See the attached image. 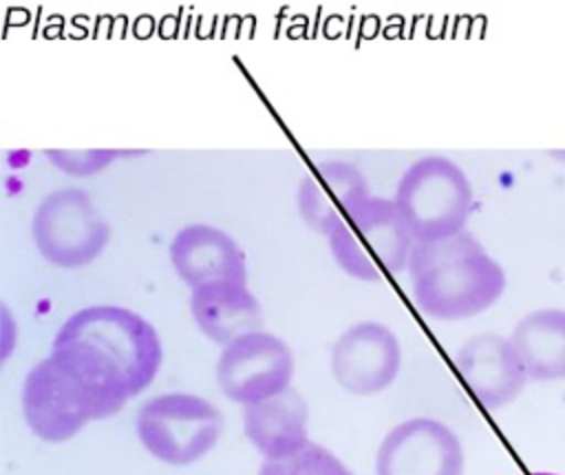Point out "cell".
<instances>
[{"label":"cell","mask_w":565,"mask_h":475,"mask_svg":"<svg viewBox=\"0 0 565 475\" xmlns=\"http://www.w3.org/2000/svg\"><path fill=\"white\" fill-rule=\"evenodd\" d=\"M135 429L152 457L172 466H185L214 448L223 431V415L201 395L163 393L139 407Z\"/></svg>","instance_id":"6"},{"label":"cell","mask_w":565,"mask_h":475,"mask_svg":"<svg viewBox=\"0 0 565 475\" xmlns=\"http://www.w3.org/2000/svg\"><path fill=\"white\" fill-rule=\"evenodd\" d=\"M258 475H353L331 451L309 442L285 460H265Z\"/></svg>","instance_id":"17"},{"label":"cell","mask_w":565,"mask_h":475,"mask_svg":"<svg viewBox=\"0 0 565 475\" xmlns=\"http://www.w3.org/2000/svg\"><path fill=\"white\" fill-rule=\"evenodd\" d=\"M377 475H463L459 437L441 422L413 418L393 426L375 457Z\"/></svg>","instance_id":"9"},{"label":"cell","mask_w":565,"mask_h":475,"mask_svg":"<svg viewBox=\"0 0 565 475\" xmlns=\"http://www.w3.org/2000/svg\"><path fill=\"white\" fill-rule=\"evenodd\" d=\"M190 312L205 338L223 347L263 325L260 303L247 283L221 281L192 289Z\"/></svg>","instance_id":"15"},{"label":"cell","mask_w":565,"mask_h":475,"mask_svg":"<svg viewBox=\"0 0 565 475\" xmlns=\"http://www.w3.org/2000/svg\"><path fill=\"white\" fill-rule=\"evenodd\" d=\"M333 261L358 281H382L408 267L415 245L393 199L366 197L327 236Z\"/></svg>","instance_id":"3"},{"label":"cell","mask_w":565,"mask_h":475,"mask_svg":"<svg viewBox=\"0 0 565 475\" xmlns=\"http://www.w3.org/2000/svg\"><path fill=\"white\" fill-rule=\"evenodd\" d=\"M455 365L468 391L488 409L510 404L530 378L512 340L499 334H479L466 340Z\"/></svg>","instance_id":"11"},{"label":"cell","mask_w":565,"mask_h":475,"mask_svg":"<svg viewBox=\"0 0 565 475\" xmlns=\"http://www.w3.org/2000/svg\"><path fill=\"white\" fill-rule=\"evenodd\" d=\"M369 194L360 168L349 161H322L300 181L296 192L298 214L309 230L329 236V232Z\"/></svg>","instance_id":"13"},{"label":"cell","mask_w":565,"mask_h":475,"mask_svg":"<svg viewBox=\"0 0 565 475\" xmlns=\"http://www.w3.org/2000/svg\"><path fill=\"white\" fill-rule=\"evenodd\" d=\"M415 241H439L466 230L472 186L448 157H422L406 168L393 197Z\"/></svg>","instance_id":"4"},{"label":"cell","mask_w":565,"mask_h":475,"mask_svg":"<svg viewBox=\"0 0 565 475\" xmlns=\"http://www.w3.org/2000/svg\"><path fill=\"white\" fill-rule=\"evenodd\" d=\"M22 413L26 426L51 444L71 440L90 420L113 415L97 391L55 353L29 369L22 384Z\"/></svg>","instance_id":"5"},{"label":"cell","mask_w":565,"mask_h":475,"mask_svg":"<svg viewBox=\"0 0 565 475\" xmlns=\"http://www.w3.org/2000/svg\"><path fill=\"white\" fill-rule=\"evenodd\" d=\"M49 161L73 177H88L99 172L102 168L110 166L115 159L128 155L126 150L115 148H90V150H44Z\"/></svg>","instance_id":"18"},{"label":"cell","mask_w":565,"mask_h":475,"mask_svg":"<svg viewBox=\"0 0 565 475\" xmlns=\"http://www.w3.org/2000/svg\"><path fill=\"white\" fill-rule=\"evenodd\" d=\"M534 475H554V473H534Z\"/></svg>","instance_id":"19"},{"label":"cell","mask_w":565,"mask_h":475,"mask_svg":"<svg viewBox=\"0 0 565 475\" xmlns=\"http://www.w3.org/2000/svg\"><path fill=\"white\" fill-rule=\"evenodd\" d=\"M291 376V349L263 329L225 345L216 362V382L223 395L245 407L282 393L289 389Z\"/></svg>","instance_id":"8"},{"label":"cell","mask_w":565,"mask_h":475,"mask_svg":"<svg viewBox=\"0 0 565 475\" xmlns=\"http://www.w3.org/2000/svg\"><path fill=\"white\" fill-rule=\"evenodd\" d=\"M31 234L38 252L55 267L93 263L110 239V225L82 188H60L46 194L33 212Z\"/></svg>","instance_id":"7"},{"label":"cell","mask_w":565,"mask_h":475,"mask_svg":"<svg viewBox=\"0 0 565 475\" xmlns=\"http://www.w3.org/2000/svg\"><path fill=\"white\" fill-rule=\"evenodd\" d=\"M51 353L66 360L113 413L150 387L163 360L157 329L137 312L117 305L75 312L57 329Z\"/></svg>","instance_id":"1"},{"label":"cell","mask_w":565,"mask_h":475,"mask_svg":"<svg viewBox=\"0 0 565 475\" xmlns=\"http://www.w3.org/2000/svg\"><path fill=\"white\" fill-rule=\"evenodd\" d=\"M307 402L294 389L247 404L243 411V431L265 460H285L309 444Z\"/></svg>","instance_id":"14"},{"label":"cell","mask_w":565,"mask_h":475,"mask_svg":"<svg viewBox=\"0 0 565 475\" xmlns=\"http://www.w3.org/2000/svg\"><path fill=\"white\" fill-rule=\"evenodd\" d=\"M402 349L395 334L373 320L351 325L331 349V373L353 395L384 391L397 376Z\"/></svg>","instance_id":"10"},{"label":"cell","mask_w":565,"mask_h":475,"mask_svg":"<svg viewBox=\"0 0 565 475\" xmlns=\"http://www.w3.org/2000/svg\"><path fill=\"white\" fill-rule=\"evenodd\" d=\"M408 274L415 305L437 320L472 318L505 289L503 267L468 230L439 241H415Z\"/></svg>","instance_id":"2"},{"label":"cell","mask_w":565,"mask_h":475,"mask_svg":"<svg viewBox=\"0 0 565 475\" xmlns=\"http://www.w3.org/2000/svg\"><path fill=\"white\" fill-rule=\"evenodd\" d=\"M170 261L190 289L221 281L247 283L243 250L227 232L207 223L181 228L170 243Z\"/></svg>","instance_id":"12"},{"label":"cell","mask_w":565,"mask_h":475,"mask_svg":"<svg viewBox=\"0 0 565 475\" xmlns=\"http://www.w3.org/2000/svg\"><path fill=\"white\" fill-rule=\"evenodd\" d=\"M510 340L532 380L565 378V309L530 312Z\"/></svg>","instance_id":"16"}]
</instances>
